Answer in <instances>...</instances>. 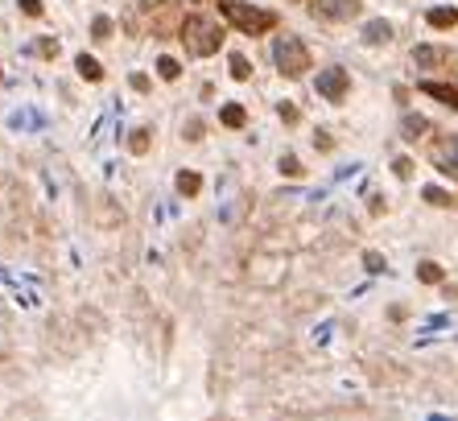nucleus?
I'll use <instances>...</instances> for the list:
<instances>
[{
	"label": "nucleus",
	"instance_id": "15",
	"mask_svg": "<svg viewBox=\"0 0 458 421\" xmlns=\"http://www.w3.org/2000/svg\"><path fill=\"white\" fill-rule=\"evenodd\" d=\"M219 120H223L228 128H244V120H248V112H244L239 103H228V108L219 112Z\"/></svg>",
	"mask_w": 458,
	"mask_h": 421
},
{
	"label": "nucleus",
	"instance_id": "13",
	"mask_svg": "<svg viewBox=\"0 0 458 421\" xmlns=\"http://www.w3.org/2000/svg\"><path fill=\"white\" fill-rule=\"evenodd\" d=\"M198 190H202V178H198L194 170H182V174H178V194H186V198H194Z\"/></svg>",
	"mask_w": 458,
	"mask_h": 421
},
{
	"label": "nucleus",
	"instance_id": "3",
	"mask_svg": "<svg viewBox=\"0 0 458 421\" xmlns=\"http://www.w3.org/2000/svg\"><path fill=\"white\" fill-rule=\"evenodd\" d=\"M273 62L285 79H297L310 71V50L302 46V38H276L273 42Z\"/></svg>",
	"mask_w": 458,
	"mask_h": 421
},
{
	"label": "nucleus",
	"instance_id": "29",
	"mask_svg": "<svg viewBox=\"0 0 458 421\" xmlns=\"http://www.w3.org/2000/svg\"><path fill=\"white\" fill-rule=\"evenodd\" d=\"M314 145H318L322 153H326V149H330V145H334V140H330V133H314Z\"/></svg>",
	"mask_w": 458,
	"mask_h": 421
},
{
	"label": "nucleus",
	"instance_id": "16",
	"mask_svg": "<svg viewBox=\"0 0 458 421\" xmlns=\"http://www.w3.org/2000/svg\"><path fill=\"white\" fill-rule=\"evenodd\" d=\"M421 198H425L429 207H455V198H450L442 186H425V190H421Z\"/></svg>",
	"mask_w": 458,
	"mask_h": 421
},
{
	"label": "nucleus",
	"instance_id": "4",
	"mask_svg": "<svg viewBox=\"0 0 458 421\" xmlns=\"http://www.w3.org/2000/svg\"><path fill=\"white\" fill-rule=\"evenodd\" d=\"M429 161L446 174V178H458V133H450V137H442L434 149H429Z\"/></svg>",
	"mask_w": 458,
	"mask_h": 421
},
{
	"label": "nucleus",
	"instance_id": "6",
	"mask_svg": "<svg viewBox=\"0 0 458 421\" xmlns=\"http://www.w3.org/2000/svg\"><path fill=\"white\" fill-rule=\"evenodd\" d=\"M360 4L364 0H314V8L326 21H351V17H360Z\"/></svg>",
	"mask_w": 458,
	"mask_h": 421
},
{
	"label": "nucleus",
	"instance_id": "25",
	"mask_svg": "<svg viewBox=\"0 0 458 421\" xmlns=\"http://www.w3.org/2000/svg\"><path fill=\"white\" fill-rule=\"evenodd\" d=\"M392 174H397V178H413V161L409 157H397V161H392Z\"/></svg>",
	"mask_w": 458,
	"mask_h": 421
},
{
	"label": "nucleus",
	"instance_id": "31",
	"mask_svg": "<svg viewBox=\"0 0 458 421\" xmlns=\"http://www.w3.org/2000/svg\"><path fill=\"white\" fill-rule=\"evenodd\" d=\"M190 4H198V0H190Z\"/></svg>",
	"mask_w": 458,
	"mask_h": 421
},
{
	"label": "nucleus",
	"instance_id": "5",
	"mask_svg": "<svg viewBox=\"0 0 458 421\" xmlns=\"http://www.w3.org/2000/svg\"><path fill=\"white\" fill-rule=\"evenodd\" d=\"M347 91H351V75H347L343 66H330V71L318 75V95H326L330 103H339Z\"/></svg>",
	"mask_w": 458,
	"mask_h": 421
},
{
	"label": "nucleus",
	"instance_id": "23",
	"mask_svg": "<svg viewBox=\"0 0 458 421\" xmlns=\"http://www.w3.org/2000/svg\"><path fill=\"white\" fill-rule=\"evenodd\" d=\"M182 133H186V140H202V120H194V116H190V120L182 124Z\"/></svg>",
	"mask_w": 458,
	"mask_h": 421
},
{
	"label": "nucleus",
	"instance_id": "24",
	"mask_svg": "<svg viewBox=\"0 0 458 421\" xmlns=\"http://www.w3.org/2000/svg\"><path fill=\"white\" fill-rule=\"evenodd\" d=\"M17 4H21V13H25V17H42V13H46V4H42V0H17Z\"/></svg>",
	"mask_w": 458,
	"mask_h": 421
},
{
	"label": "nucleus",
	"instance_id": "12",
	"mask_svg": "<svg viewBox=\"0 0 458 421\" xmlns=\"http://www.w3.org/2000/svg\"><path fill=\"white\" fill-rule=\"evenodd\" d=\"M413 58H417V66H442V62H446V50L417 46V50H413Z\"/></svg>",
	"mask_w": 458,
	"mask_h": 421
},
{
	"label": "nucleus",
	"instance_id": "30",
	"mask_svg": "<svg viewBox=\"0 0 458 421\" xmlns=\"http://www.w3.org/2000/svg\"><path fill=\"white\" fill-rule=\"evenodd\" d=\"M140 4H145V8H153V4H165V0H140Z\"/></svg>",
	"mask_w": 458,
	"mask_h": 421
},
{
	"label": "nucleus",
	"instance_id": "14",
	"mask_svg": "<svg viewBox=\"0 0 458 421\" xmlns=\"http://www.w3.org/2000/svg\"><path fill=\"white\" fill-rule=\"evenodd\" d=\"M149 145H153V133H149V128H137V133H128V153L145 157V153H149Z\"/></svg>",
	"mask_w": 458,
	"mask_h": 421
},
{
	"label": "nucleus",
	"instance_id": "19",
	"mask_svg": "<svg viewBox=\"0 0 458 421\" xmlns=\"http://www.w3.org/2000/svg\"><path fill=\"white\" fill-rule=\"evenodd\" d=\"M157 75H161V79H165V83H174V79H178V75H182V66H178V62H174V58H157Z\"/></svg>",
	"mask_w": 458,
	"mask_h": 421
},
{
	"label": "nucleus",
	"instance_id": "8",
	"mask_svg": "<svg viewBox=\"0 0 458 421\" xmlns=\"http://www.w3.org/2000/svg\"><path fill=\"white\" fill-rule=\"evenodd\" d=\"M388 38H392V25H388V21H380V17H376V21H367V25H364V42H367V46H384Z\"/></svg>",
	"mask_w": 458,
	"mask_h": 421
},
{
	"label": "nucleus",
	"instance_id": "7",
	"mask_svg": "<svg viewBox=\"0 0 458 421\" xmlns=\"http://www.w3.org/2000/svg\"><path fill=\"white\" fill-rule=\"evenodd\" d=\"M421 91L425 95H434V99H442V103H450L458 112V87H450V83H434V79H425L421 83Z\"/></svg>",
	"mask_w": 458,
	"mask_h": 421
},
{
	"label": "nucleus",
	"instance_id": "20",
	"mask_svg": "<svg viewBox=\"0 0 458 421\" xmlns=\"http://www.w3.org/2000/svg\"><path fill=\"white\" fill-rule=\"evenodd\" d=\"M91 38L95 42H108V38H112V17H95L91 21Z\"/></svg>",
	"mask_w": 458,
	"mask_h": 421
},
{
	"label": "nucleus",
	"instance_id": "21",
	"mask_svg": "<svg viewBox=\"0 0 458 421\" xmlns=\"http://www.w3.org/2000/svg\"><path fill=\"white\" fill-rule=\"evenodd\" d=\"M29 54H42V58H58V42H54V38H38V42L29 46Z\"/></svg>",
	"mask_w": 458,
	"mask_h": 421
},
{
	"label": "nucleus",
	"instance_id": "10",
	"mask_svg": "<svg viewBox=\"0 0 458 421\" xmlns=\"http://www.w3.org/2000/svg\"><path fill=\"white\" fill-rule=\"evenodd\" d=\"M401 133H405V140H421V133H429V120H425V116H405V120H401Z\"/></svg>",
	"mask_w": 458,
	"mask_h": 421
},
{
	"label": "nucleus",
	"instance_id": "11",
	"mask_svg": "<svg viewBox=\"0 0 458 421\" xmlns=\"http://www.w3.org/2000/svg\"><path fill=\"white\" fill-rule=\"evenodd\" d=\"M75 71H79L87 83H99V79H103V66H99L95 58H87V54H79V58H75Z\"/></svg>",
	"mask_w": 458,
	"mask_h": 421
},
{
	"label": "nucleus",
	"instance_id": "27",
	"mask_svg": "<svg viewBox=\"0 0 458 421\" xmlns=\"http://www.w3.org/2000/svg\"><path fill=\"white\" fill-rule=\"evenodd\" d=\"M276 112H281V120H285V124H297V108H293L289 99H285V103H281Z\"/></svg>",
	"mask_w": 458,
	"mask_h": 421
},
{
	"label": "nucleus",
	"instance_id": "28",
	"mask_svg": "<svg viewBox=\"0 0 458 421\" xmlns=\"http://www.w3.org/2000/svg\"><path fill=\"white\" fill-rule=\"evenodd\" d=\"M128 83H133V91H149V75H133V79H128Z\"/></svg>",
	"mask_w": 458,
	"mask_h": 421
},
{
	"label": "nucleus",
	"instance_id": "9",
	"mask_svg": "<svg viewBox=\"0 0 458 421\" xmlns=\"http://www.w3.org/2000/svg\"><path fill=\"white\" fill-rule=\"evenodd\" d=\"M434 29H455L458 25V8H429V17H425Z\"/></svg>",
	"mask_w": 458,
	"mask_h": 421
},
{
	"label": "nucleus",
	"instance_id": "22",
	"mask_svg": "<svg viewBox=\"0 0 458 421\" xmlns=\"http://www.w3.org/2000/svg\"><path fill=\"white\" fill-rule=\"evenodd\" d=\"M281 174H285V178H302V161H297L293 153H285V157H281Z\"/></svg>",
	"mask_w": 458,
	"mask_h": 421
},
{
	"label": "nucleus",
	"instance_id": "2",
	"mask_svg": "<svg viewBox=\"0 0 458 421\" xmlns=\"http://www.w3.org/2000/svg\"><path fill=\"white\" fill-rule=\"evenodd\" d=\"M219 13L228 17L239 34H248V38L269 34L276 25V13H265V8H256V4H248V0H219Z\"/></svg>",
	"mask_w": 458,
	"mask_h": 421
},
{
	"label": "nucleus",
	"instance_id": "18",
	"mask_svg": "<svg viewBox=\"0 0 458 421\" xmlns=\"http://www.w3.org/2000/svg\"><path fill=\"white\" fill-rule=\"evenodd\" d=\"M231 79H239V83H244V79H252V62H248V58H244V54H231Z\"/></svg>",
	"mask_w": 458,
	"mask_h": 421
},
{
	"label": "nucleus",
	"instance_id": "1",
	"mask_svg": "<svg viewBox=\"0 0 458 421\" xmlns=\"http://www.w3.org/2000/svg\"><path fill=\"white\" fill-rule=\"evenodd\" d=\"M182 46L194 54V58H211L215 50L223 46V29L211 21V17H186L182 21Z\"/></svg>",
	"mask_w": 458,
	"mask_h": 421
},
{
	"label": "nucleus",
	"instance_id": "17",
	"mask_svg": "<svg viewBox=\"0 0 458 421\" xmlns=\"http://www.w3.org/2000/svg\"><path fill=\"white\" fill-rule=\"evenodd\" d=\"M417 281H425V285H438V281H442V265H434V260H421V265H417Z\"/></svg>",
	"mask_w": 458,
	"mask_h": 421
},
{
	"label": "nucleus",
	"instance_id": "26",
	"mask_svg": "<svg viewBox=\"0 0 458 421\" xmlns=\"http://www.w3.org/2000/svg\"><path fill=\"white\" fill-rule=\"evenodd\" d=\"M364 265H367V273H384V256H380V252H367Z\"/></svg>",
	"mask_w": 458,
	"mask_h": 421
}]
</instances>
